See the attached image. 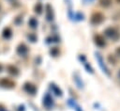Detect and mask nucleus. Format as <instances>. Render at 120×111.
<instances>
[{"label": "nucleus", "mask_w": 120, "mask_h": 111, "mask_svg": "<svg viewBox=\"0 0 120 111\" xmlns=\"http://www.w3.org/2000/svg\"><path fill=\"white\" fill-rule=\"evenodd\" d=\"M104 35L107 37V38H109V39H111V40H117L119 38H120V34H119V31L117 30V28H115V27H113V26H109V27H107V28H105V30H104Z\"/></svg>", "instance_id": "1"}, {"label": "nucleus", "mask_w": 120, "mask_h": 111, "mask_svg": "<svg viewBox=\"0 0 120 111\" xmlns=\"http://www.w3.org/2000/svg\"><path fill=\"white\" fill-rule=\"evenodd\" d=\"M95 57H96V59H97V62H98L99 68L101 69V71H102L107 76H110V75H111V72H110V71H109L107 65L105 64V62H104V60H103V57H102V56L100 55V53L95 52Z\"/></svg>", "instance_id": "2"}, {"label": "nucleus", "mask_w": 120, "mask_h": 111, "mask_svg": "<svg viewBox=\"0 0 120 111\" xmlns=\"http://www.w3.org/2000/svg\"><path fill=\"white\" fill-rule=\"evenodd\" d=\"M104 20H105V16L101 12L96 11L90 17V24L93 25H98V24H102L104 22Z\"/></svg>", "instance_id": "3"}, {"label": "nucleus", "mask_w": 120, "mask_h": 111, "mask_svg": "<svg viewBox=\"0 0 120 111\" xmlns=\"http://www.w3.org/2000/svg\"><path fill=\"white\" fill-rule=\"evenodd\" d=\"M42 104H43V106H44L46 109H48V110L52 109V108L54 106V100H53V98L52 97V95H51L50 93L47 92V93L43 96Z\"/></svg>", "instance_id": "4"}, {"label": "nucleus", "mask_w": 120, "mask_h": 111, "mask_svg": "<svg viewBox=\"0 0 120 111\" xmlns=\"http://www.w3.org/2000/svg\"><path fill=\"white\" fill-rule=\"evenodd\" d=\"M45 17H46V20L48 22H52L54 19V14H53L52 8L49 4H47L46 7H45Z\"/></svg>", "instance_id": "5"}, {"label": "nucleus", "mask_w": 120, "mask_h": 111, "mask_svg": "<svg viewBox=\"0 0 120 111\" xmlns=\"http://www.w3.org/2000/svg\"><path fill=\"white\" fill-rule=\"evenodd\" d=\"M23 89L26 93L30 94V95H35V93L37 92V87L34 84L30 83V82H26L23 85Z\"/></svg>", "instance_id": "6"}, {"label": "nucleus", "mask_w": 120, "mask_h": 111, "mask_svg": "<svg viewBox=\"0 0 120 111\" xmlns=\"http://www.w3.org/2000/svg\"><path fill=\"white\" fill-rule=\"evenodd\" d=\"M94 42L98 47H104L106 45V40L104 37L100 34H96L94 36Z\"/></svg>", "instance_id": "7"}, {"label": "nucleus", "mask_w": 120, "mask_h": 111, "mask_svg": "<svg viewBox=\"0 0 120 111\" xmlns=\"http://www.w3.org/2000/svg\"><path fill=\"white\" fill-rule=\"evenodd\" d=\"M28 53V48L24 43H21L18 47H17V54L21 56H24L26 54Z\"/></svg>", "instance_id": "8"}, {"label": "nucleus", "mask_w": 120, "mask_h": 111, "mask_svg": "<svg viewBox=\"0 0 120 111\" xmlns=\"http://www.w3.org/2000/svg\"><path fill=\"white\" fill-rule=\"evenodd\" d=\"M0 85L4 87H15V83H13V81H11L8 78H2L0 80Z\"/></svg>", "instance_id": "9"}, {"label": "nucleus", "mask_w": 120, "mask_h": 111, "mask_svg": "<svg viewBox=\"0 0 120 111\" xmlns=\"http://www.w3.org/2000/svg\"><path fill=\"white\" fill-rule=\"evenodd\" d=\"M50 88L52 89V93L54 94V95H56V96H58V97H62L63 96V92H62V90L59 88V87H57L54 83H51L50 84Z\"/></svg>", "instance_id": "10"}, {"label": "nucleus", "mask_w": 120, "mask_h": 111, "mask_svg": "<svg viewBox=\"0 0 120 111\" xmlns=\"http://www.w3.org/2000/svg\"><path fill=\"white\" fill-rule=\"evenodd\" d=\"M73 80H74V82H75V84H76V86H77L78 88H80V89H82V88H83V82H82V78L80 77V75H79L77 72L74 73V75H73Z\"/></svg>", "instance_id": "11"}, {"label": "nucleus", "mask_w": 120, "mask_h": 111, "mask_svg": "<svg viewBox=\"0 0 120 111\" xmlns=\"http://www.w3.org/2000/svg\"><path fill=\"white\" fill-rule=\"evenodd\" d=\"M68 105H70L75 111H83V110L82 109V107H81L74 100H72V99H68Z\"/></svg>", "instance_id": "12"}, {"label": "nucleus", "mask_w": 120, "mask_h": 111, "mask_svg": "<svg viewBox=\"0 0 120 111\" xmlns=\"http://www.w3.org/2000/svg\"><path fill=\"white\" fill-rule=\"evenodd\" d=\"M28 24H29V26H30L31 28L35 29V28L38 27V20H37L35 17H31V18L29 19V21H28Z\"/></svg>", "instance_id": "13"}, {"label": "nucleus", "mask_w": 120, "mask_h": 111, "mask_svg": "<svg viewBox=\"0 0 120 111\" xmlns=\"http://www.w3.org/2000/svg\"><path fill=\"white\" fill-rule=\"evenodd\" d=\"M34 10H35V12L38 15H40L42 13V11H43V6H42V4L41 3H37L36 6H35V8H34Z\"/></svg>", "instance_id": "14"}, {"label": "nucleus", "mask_w": 120, "mask_h": 111, "mask_svg": "<svg viewBox=\"0 0 120 111\" xmlns=\"http://www.w3.org/2000/svg\"><path fill=\"white\" fill-rule=\"evenodd\" d=\"M11 36H12V31H11V29H10L9 27H6V28L4 29V31H3V37H4L5 39L8 40Z\"/></svg>", "instance_id": "15"}, {"label": "nucleus", "mask_w": 120, "mask_h": 111, "mask_svg": "<svg viewBox=\"0 0 120 111\" xmlns=\"http://www.w3.org/2000/svg\"><path fill=\"white\" fill-rule=\"evenodd\" d=\"M8 71L9 73H11L13 75H18L19 74V70L16 67H14L13 65H9L8 67Z\"/></svg>", "instance_id": "16"}, {"label": "nucleus", "mask_w": 120, "mask_h": 111, "mask_svg": "<svg viewBox=\"0 0 120 111\" xmlns=\"http://www.w3.org/2000/svg\"><path fill=\"white\" fill-rule=\"evenodd\" d=\"M112 3V0H99V4L103 8H109Z\"/></svg>", "instance_id": "17"}, {"label": "nucleus", "mask_w": 120, "mask_h": 111, "mask_svg": "<svg viewBox=\"0 0 120 111\" xmlns=\"http://www.w3.org/2000/svg\"><path fill=\"white\" fill-rule=\"evenodd\" d=\"M59 54H60V52H59V49L57 48V47H52V48H51V50H50V55L51 56H59Z\"/></svg>", "instance_id": "18"}, {"label": "nucleus", "mask_w": 120, "mask_h": 111, "mask_svg": "<svg viewBox=\"0 0 120 111\" xmlns=\"http://www.w3.org/2000/svg\"><path fill=\"white\" fill-rule=\"evenodd\" d=\"M84 68H85V70H86L88 72H90V73H94V70H93L92 66H91L89 63L85 62V63H84Z\"/></svg>", "instance_id": "19"}, {"label": "nucleus", "mask_w": 120, "mask_h": 111, "mask_svg": "<svg viewBox=\"0 0 120 111\" xmlns=\"http://www.w3.org/2000/svg\"><path fill=\"white\" fill-rule=\"evenodd\" d=\"M83 14L81 13V12H77L76 14H74V20H77V21H81V20H83Z\"/></svg>", "instance_id": "20"}, {"label": "nucleus", "mask_w": 120, "mask_h": 111, "mask_svg": "<svg viewBox=\"0 0 120 111\" xmlns=\"http://www.w3.org/2000/svg\"><path fill=\"white\" fill-rule=\"evenodd\" d=\"M27 38H28V40L31 41V42H36L37 41V40H38V37L35 35V34H29L28 36H27Z\"/></svg>", "instance_id": "21"}, {"label": "nucleus", "mask_w": 120, "mask_h": 111, "mask_svg": "<svg viewBox=\"0 0 120 111\" xmlns=\"http://www.w3.org/2000/svg\"><path fill=\"white\" fill-rule=\"evenodd\" d=\"M79 59H80V61H81L82 63H85V62H86V57H85L84 55H80V56H79Z\"/></svg>", "instance_id": "22"}, {"label": "nucleus", "mask_w": 120, "mask_h": 111, "mask_svg": "<svg viewBox=\"0 0 120 111\" xmlns=\"http://www.w3.org/2000/svg\"><path fill=\"white\" fill-rule=\"evenodd\" d=\"M108 59H109V61H110V62H112V64H115V62H116V60H115L114 56H112V55H110V56H108Z\"/></svg>", "instance_id": "23"}, {"label": "nucleus", "mask_w": 120, "mask_h": 111, "mask_svg": "<svg viewBox=\"0 0 120 111\" xmlns=\"http://www.w3.org/2000/svg\"><path fill=\"white\" fill-rule=\"evenodd\" d=\"M115 53H116V55L118 56H120V47H117V49L115 50Z\"/></svg>", "instance_id": "24"}, {"label": "nucleus", "mask_w": 120, "mask_h": 111, "mask_svg": "<svg viewBox=\"0 0 120 111\" xmlns=\"http://www.w3.org/2000/svg\"><path fill=\"white\" fill-rule=\"evenodd\" d=\"M0 111H7V109H5V108H0Z\"/></svg>", "instance_id": "25"}, {"label": "nucleus", "mask_w": 120, "mask_h": 111, "mask_svg": "<svg viewBox=\"0 0 120 111\" xmlns=\"http://www.w3.org/2000/svg\"><path fill=\"white\" fill-rule=\"evenodd\" d=\"M90 2V1H92V0H83V2H84V4H86V2Z\"/></svg>", "instance_id": "26"}, {"label": "nucleus", "mask_w": 120, "mask_h": 111, "mask_svg": "<svg viewBox=\"0 0 120 111\" xmlns=\"http://www.w3.org/2000/svg\"><path fill=\"white\" fill-rule=\"evenodd\" d=\"M2 71V65L0 64V71Z\"/></svg>", "instance_id": "27"}, {"label": "nucleus", "mask_w": 120, "mask_h": 111, "mask_svg": "<svg viewBox=\"0 0 120 111\" xmlns=\"http://www.w3.org/2000/svg\"><path fill=\"white\" fill-rule=\"evenodd\" d=\"M117 75H118V77L120 78V71H119V72H118V74H117Z\"/></svg>", "instance_id": "28"}, {"label": "nucleus", "mask_w": 120, "mask_h": 111, "mask_svg": "<svg viewBox=\"0 0 120 111\" xmlns=\"http://www.w3.org/2000/svg\"><path fill=\"white\" fill-rule=\"evenodd\" d=\"M116 2H117V3H119V4H120V0H116Z\"/></svg>", "instance_id": "29"}]
</instances>
